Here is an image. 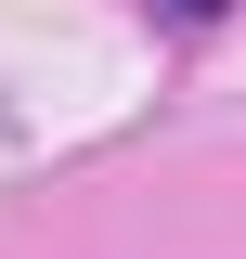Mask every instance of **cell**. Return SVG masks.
<instances>
[{
    "label": "cell",
    "instance_id": "cell-1",
    "mask_svg": "<svg viewBox=\"0 0 246 259\" xmlns=\"http://www.w3.org/2000/svg\"><path fill=\"white\" fill-rule=\"evenodd\" d=\"M155 13H169V26H220L233 0H155Z\"/></svg>",
    "mask_w": 246,
    "mask_h": 259
}]
</instances>
